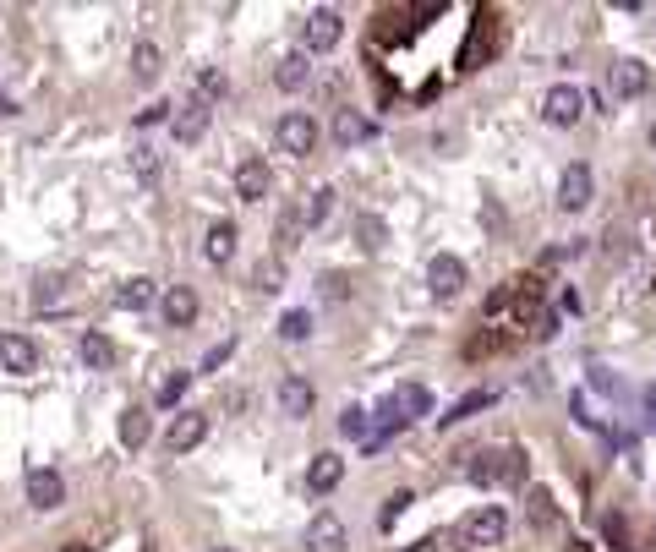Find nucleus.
Listing matches in <instances>:
<instances>
[{"label": "nucleus", "mask_w": 656, "mask_h": 552, "mask_svg": "<svg viewBox=\"0 0 656 552\" xmlns=\"http://www.w3.org/2000/svg\"><path fill=\"white\" fill-rule=\"evenodd\" d=\"M339 481H345V460H339V454H318V460H312V471H307V487L318 492V498H328Z\"/></svg>", "instance_id": "18"}, {"label": "nucleus", "mask_w": 656, "mask_h": 552, "mask_svg": "<svg viewBox=\"0 0 656 552\" xmlns=\"http://www.w3.org/2000/svg\"><path fill=\"white\" fill-rule=\"evenodd\" d=\"M492 399H498V394H492V389H476V394L454 399V410H449V416H438V427H454V421L476 416V410H487V405H492Z\"/></svg>", "instance_id": "28"}, {"label": "nucleus", "mask_w": 656, "mask_h": 552, "mask_svg": "<svg viewBox=\"0 0 656 552\" xmlns=\"http://www.w3.org/2000/svg\"><path fill=\"white\" fill-rule=\"evenodd\" d=\"M148 301H154V279H143V274L121 279V290H115V307L121 312H143Z\"/></svg>", "instance_id": "23"}, {"label": "nucleus", "mask_w": 656, "mask_h": 552, "mask_svg": "<svg viewBox=\"0 0 656 552\" xmlns=\"http://www.w3.org/2000/svg\"><path fill=\"white\" fill-rule=\"evenodd\" d=\"M591 192H596L591 164H569L564 181H558V208H564V214H580V208L591 203Z\"/></svg>", "instance_id": "8"}, {"label": "nucleus", "mask_w": 656, "mask_h": 552, "mask_svg": "<svg viewBox=\"0 0 656 552\" xmlns=\"http://www.w3.org/2000/svg\"><path fill=\"white\" fill-rule=\"evenodd\" d=\"M301 230H307V219H301V214H285V219H279V230H274V236H279V252H290Z\"/></svg>", "instance_id": "33"}, {"label": "nucleus", "mask_w": 656, "mask_h": 552, "mask_svg": "<svg viewBox=\"0 0 656 552\" xmlns=\"http://www.w3.org/2000/svg\"><path fill=\"white\" fill-rule=\"evenodd\" d=\"M279 339H285V345H301V339H312V312L290 307L285 317H279Z\"/></svg>", "instance_id": "29"}, {"label": "nucleus", "mask_w": 656, "mask_h": 552, "mask_svg": "<svg viewBox=\"0 0 656 552\" xmlns=\"http://www.w3.org/2000/svg\"><path fill=\"white\" fill-rule=\"evenodd\" d=\"M646 427L656 432V383H651V389H646Z\"/></svg>", "instance_id": "44"}, {"label": "nucleus", "mask_w": 656, "mask_h": 552, "mask_svg": "<svg viewBox=\"0 0 656 552\" xmlns=\"http://www.w3.org/2000/svg\"><path fill=\"white\" fill-rule=\"evenodd\" d=\"M252 279H257V290H279V257H263Z\"/></svg>", "instance_id": "39"}, {"label": "nucleus", "mask_w": 656, "mask_h": 552, "mask_svg": "<svg viewBox=\"0 0 656 552\" xmlns=\"http://www.w3.org/2000/svg\"><path fill=\"white\" fill-rule=\"evenodd\" d=\"M383 410H389L400 427H410V421L432 416V389H427V383H400V389L383 399Z\"/></svg>", "instance_id": "2"}, {"label": "nucleus", "mask_w": 656, "mask_h": 552, "mask_svg": "<svg viewBox=\"0 0 656 552\" xmlns=\"http://www.w3.org/2000/svg\"><path fill=\"white\" fill-rule=\"evenodd\" d=\"M214 93H225V72L208 66V72H203V93H197V99H214Z\"/></svg>", "instance_id": "43"}, {"label": "nucleus", "mask_w": 656, "mask_h": 552, "mask_svg": "<svg viewBox=\"0 0 656 552\" xmlns=\"http://www.w3.org/2000/svg\"><path fill=\"white\" fill-rule=\"evenodd\" d=\"M279 148H285L290 159H307L312 148H318V121H312V115H285V121H279Z\"/></svg>", "instance_id": "9"}, {"label": "nucleus", "mask_w": 656, "mask_h": 552, "mask_svg": "<svg viewBox=\"0 0 656 552\" xmlns=\"http://www.w3.org/2000/svg\"><path fill=\"white\" fill-rule=\"evenodd\" d=\"M170 126H175V143H197V137L208 132V99H186V104H175L170 110Z\"/></svg>", "instance_id": "10"}, {"label": "nucleus", "mask_w": 656, "mask_h": 552, "mask_svg": "<svg viewBox=\"0 0 656 552\" xmlns=\"http://www.w3.org/2000/svg\"><path fill=\"white\" fill-rule=\"evenodd\" d=\"M328 137H334L339 148H361V143H372V137H378V121H372L367 110H334Z\"/></svg>", "instance_id": "3"}, {"label": "nucleus", "mask_w": 656, "mask_h": 552, "mask_svg": "<svg viewBox=\"0 0 656 552\" xmlns=\"http://www.w3.org/2000/svg\"><path fill=\"white\" fill-rule=\"evenodd\" d=\"M651 154H656V121H651Z\"/></svg>", "instance_id": "47"}, {"label": "nucleus", "mask_w": 656, "mask_h": 552, "mask_svg": "<svg viewBox=\"0 0 656 552\" xmlns=\"http://www.w3.org/2000/svg\"><path fill=\"white\" fill-rule=\"evenodd\" d=\"M208 552H236V547H208Z\"/></svg>", "instance_id": "48"}, {"label": "nucleus", "mask_w": 656, "mask_h": 552, "mask_svg": "<svg viewBox=\"0 0 656 552\" xmlns=\"http://www.w3.org/2000/svg\"><path fill=\"white\" fill-rule=\"evenodd\" d=\"M121 443H126V449H143V443H148V410L143 405H126L121 410Z\"/></svg>", "instance_id": "24"}, {"label": "nucleus", "mask_w": 656, "mask_h": 552, "mask_svg": "<svg viewBox=\"0 0 656 552\" xmlns=\"http://www.w3.org/2000/svg\"><path fill=\"white\" fill-rule=\"evenodd\" d=\"M77 356H82V367L104 372V367L115 361V345H110V334H99V328H88V334H82V345H77Z\"/></svg>", "instance_id": "21"}, {"label": "nucleus", "mask_w": 656, "mask_h": 552, "mask_svg": "<svg viewBox=\"0 0 656 552\" xmlns=\"http://www.w3.org/2000/svg\"><path fill=\"white\" fill-rule=\"evenodd\" d=\"M159 72H164V55H159V44H148V39H143V44L132 50V77H137V82H154Z\"/></svg>", "instance_id": "26"}, {"label": "nucleus", "mask_w": 656, "mask_h": 552, "mask_svg": "<svg viewBox=\"0 0 656 552\" xmlns=\"http://www.w3.org/2000/svg\"><path fill=\"white\" fill-rule=\"evenodd\" d=\"M186 383H192V372H170V378L159 383V405H175V399L186 394Z\"/></svg>", "instance_id": "34"}, {"label": "nucleus", "mask_w": 656, "mask_h": 552, "mask_svg": "<svg viewBox=\"0 0 656 552\" xmlns=\"http://www.w3.org/2000/svg\"><path fill=\"white\" fill-rule=\"evenodd\" d=\"M28 503H33L39 514L61 509V503H66V481H61V471H50V465H33V471H28Z\"/></svg>", "instance_id": "5"}, {"label": "nucleus", "mask_w": 656, "mask_h": 552, "mask_svg": "<svg viewBox=\"0 0 656 552\" xmlns=\"http://www.w3.org/2000/svg\"><path fill=\"white\" fill-rule=\"evenodd\" d=\"M503 531H509V514L498 509V503H482V509H471L460 520V547H498L503 542Z\"/></svg>", "instance_id": "1"}, {"label": "nucleus", "mask_w": 656, "mask_h": 552, "mask_svg": "<svg viewBox=\"0 0 656 552\" xmlns=\"http://www.w3.org/2000/svg\"><path fill=\"white\" fill-rule=\"evenodd\" d=\"M334 203H339V197H334V186H318V192H312V208L301 214V219H307V230H318L323 219L334 214Z\"/></svg>", "instance_id": "31"}, {"label": "nucleus", "mask_w": 656, "mask_h": 552, "mask_svg": "<svg viewBox=\"0 0 656 552\" xmlns=\"http://www.w3.org/2000/svg\"><path fill=\"white\" fill-rule=\"evenodd\" d=\"M307 547L312 552H339L345 547V525H339L334 514H318V520L307 525Z\"/></svg>", "instance_id": "20"}, {"label": "nucleus", "mask_w": 656, "mask_h": 552, "mask_svg": "<svg viewBox=\"0 0 656 552\" xmlns=\"http://www.w3.org/2000/svg\"><path fill=\"white\" fill-rule=\"evenodd\" d=\"M318 296H323V301H345V296H350V279H345V274H323V279H318Z\"/></svg>", "instance_id": "37"}, {"label": "nucleus", "mask_w": 656, "mask_h": 552, "mask_svg": "<svg viewBox=\"0 0 656 552\" xmlns=\"http://www.w3.org/2000/svg\"><path fill=\"white\" fill-rule=\"evenodd\" d=\"M564 552H591V542H569Z\"/></svg>", "instance_id": "46"}, {"label": "nucleus", "mask_w": 656, "mask_h": 552, "mask_svg": "<svg viewBox=\"0 0 656 552\" xmlns=\"http://www.w3.org/2000/svg\"><path fill=\"white\" fill-rule=\"evenodd\" d=\"M159 312H164V323H170V328H186L197 317V290L192 285H170L159 296Z\"/></svg>", "instance_id": "13"}, {"label": "nucleus", "mask_w": 656, "mask_h": 552, "mask_svg": "<svg viewBox=\"0 0 656 552\" xmlns=\"http://www.w3.org/2000/svg\"><path fill=\"white\" fill-rule=\"evenodd\" d=\"M525 476H531L525 449H520V443H503V449H498V487H525Z\"/></svg>", "instance_id": "19"}, {"label": "nucleus", "mask_w": 656, "mask_h": 552, "mask_svg": "<svg viewBox=\"0 0 656 552\" xmlns=\"http://www.w3.org/2000/svg\"><path fill=\"white\" fill-rule=\"evenodd\" d=\"M531 520H536V525H553V520H558V509H553V498H547V492H531Z\"/></svg>", "instance_id": "38"}, {"label": "nucleus", "mask_w": 656, "mask_h": 552, "mask_svg": "<svg viewBox=\"0 0 656 552\" xmlns=\"http://www.w3.org/2000/svg\"><path fill=\"white\" fill-rule=\"evenodd\" d=\"M405 509H410V492H394V498L383 503V520H378V525H394V520H400Z\"/></svg>", "instance_id": "40"}, {"label": "nucleus", "mask_w": 656, "mask_h": 552, "mask_svg": "<svg viewBox=\"0 0 656 552\" xmlns=\"http://www.w3.org/2000/svg\"><path fill=\"white\" fill-rule=\"evenodd\" d=\"M542 115L553 126H574L585 115V93L574 88V82H558V88H547V99H542Z\"/></svg>", "instance_id": "7"}, {"label": "nucleus", "mask_w": 656, "mask_h": 552, "mask_svg": "<svg viewBox=\"0 0 656 552\" xmlns=\"http://www.w3.org/2000/svg\"><path fill=\"white\" fill-rule=\"evenodd\" d=\"M170 110H175V104H170V99H154V110H143V115H137V126H154V121H170Z\"/></svg>", "instance_id": "41"}, {"label": "nucleus", "mask_w": 656, "mask_h": 552, "mask_svg": "<svg viewBox=\"0 0 656 552\" xmlns=\"http://www.w3.org/2000/svg\"><path fill=\"white\" fill-rule=\"evenodd\" d=\"M339 432H345V438H367V410L350 405L345 416H339Z\"/></svg>", "instance_id": "36"}, {"label": "nucleus", "mask_w": 656, "mask_h": 552, "mask_svg": "<svg viewBox=\"0 0 656 552\" xmlns=\"http://www.w3.org/2000/svg\"><path fill=\"white\" fill-rule=\"evenodd\" d=\"M39 367V345H33L28 334H6L0 339V372H11V378H22V372Z\"/></svg>", "instance_id": "11"}, {"label": "nucleus", "mask_w": 656, "mask_h": 552, "mask_svg": "<svg viewBox=\"0 0 656 552\" xmlns=\"http://www.w3.org/2000/svg\"><path fill=\"white\" fill-rule=\"evenodd\" d=\"M339 39H345V17H339V11H312V17H307V50H334V44Z\"/></svg>", "instance_id": "12"}, {"label": "nucleus", "mask_w": 656, "mask_h": 552, "mask_svg": "<svg viewBox=\"0 0 656 552\" xmlns=\"http://www.w3.org/2000/svg\"><path fill=\"white\" fill-rule=\"evenodd\" d=\"M236 197L241 203H263L268 197V164L263 159H246L236 170Z\"/></svg>", "instance_id": "17"}, {"label": "nucleus", "mask_w": 656, "mask_h": 552, "mask_svg": "<svg viewBox=\"0 0 656 552\" xmlns=\"http://www.w3.org/2000/svg\"><path fill=\"white\" fill-rule=\"evenodd\" d=\"M492 33H498V28H492V17L482 11V22H476L471 44H465V55H460V72H476V66L487 61V50H492Z\"/></svg>", "instance_id": "22"}, {"label": "nucleus", "mask_w": 656, "mask_h": 552, "mask_svg": "<svg viewBox=\"0 0 656 552\" xmlns=\"http://www.w3.org/2000/svg\"><path fill=\"white\" fill-rule=\"evenodd\" d=\"M274 82H279V88H285V93H296L301 82H307V55H301V50H290L285 61L274 66Z\"/></svg>", "instance_id": "27"}, {"label": "nucleus", "mask_w": 656, "mask_h": 552, "mask_svg": "<svg viewBox=\"0 0 656 552\" xmlns=\"http://www.w3.org/2000/svg\"><path fill=\"white\" fill-rule=\"evenodd\" d=\"M279 410H285L290 421H307L312 416V383L307 378H285L279 383Z\"/></svg>", "instance_id": "16"}, {"label": "nucleus", "mask_w": 656, "mask_h": 552, "mask_svg": "<svg viewBox=\"0 0 656 552\" xmlns=\"http://www.w3.org/2000/svg\"><path fill=\"white\" fill-rule=\"evenodd\" d=\"M405 552H438V542H432V536H427V542H410Z\"/></svg>", "instance_id": "45"}, {"label": "nucleus", "mask_w": 656, "mask_h": 552, "mask_svg": "<svg viewBox=\"0 0 656 552\" xmlns=\"http://www.w3.org/2000/svg\"><path fill=\"white\" fill-rule=\"evenodd\" d=\"M356 241L367 246V252H378V246L389 241V225H383L378 214H361V219H356Z\"/></svg>", "instance_id": "30"}, {"label": "nucleus", "mask_w": 656, "mask_h": 552, "mask_svg": "<svg viewBox=\"0 0 656 552\" xmlns=\"http://www.w3.org/2000/svg\"><path fill=\"white\" fill-rule=\"evenodd\" d=\"M651 88V66L646 61H618L613 66V93L618 99H640Z\"/></svg>", "instance_id": "15"}, {"label": "nucleus", "mask_w": 656, "mask_h": 552, "mask_svg": "<svg viewBox=\"0 0 656 552\" xmlns=\"http://www.w3.org/2000/svg\"><path fill=\"white\" fill-rule=\"evenodd\" d=\"M61 296H66V279H61V274H44L39 290H33V301H39V307H55Z\"/></svg>", "instance_id": "32"}, {"label": "nucleus", "mask_w": 656, "mask_h": 552, "mask_svg": "<svg viewBox=\"0 0 656 552\" xmlns=\"http://www.w3.org/2000/svg\"><path fill=\"white\" fill-rule=\"evenodd\" d=\"M208 438V416L203 410H181V416L164 427V449L170 454H186V449H197V443Z\"/></svg>", "instance_id": "6"}, {"label": "nucleus", "mask_w": 656, "mask_h": 552, "mask_svg": "<svg viewBox=\"0 0 656 552\" xmlns=\"http://www.w3.org/2000/svg\"><path fill=\"white\" fill-rule=\"evenodd\" d=\"M132 170H137V181H159V170H164V164H159V154L137 148V154H132Z\"/></svg>", "instance_id": "35"}, {"label": "nucleus", "mask_w": 656, "mask_h": 552, "mask_svg": "<svg viewBox=\"0 0 656 552\" xmlns=\"http://www.w3.org/2000/svg\"><path fill=\"white\" fill-rule=\"evenodd\" d=\"M465 481H471V487H498V449L471 454V465H465Z\"/></svg>", "instance_id": "25"}, {"label": "nucleus", "mask_w": 656, "mask_h": 552, "mask_svg": "<svg viewBox=\"0 0 656 552\" xmlns=\"http://www.w3.org/2000/svg\"><path fill=\"white\" fill-rule=\"evenodd\" d=\"M203 257L214 268H225L230 257H236V225H230V219H214V225H208V236H203Z\"/></svg>", "instance_id": "14"}, {"label": "nucleus", "mask_w": 656, "mask_h": 552, "mask_svg": "<svg viewBox=\"0 0 656 552\" xmlns=\"http://www.w3.org/2000/svg\"><path fill=\"white\" fill-rule=\"evenodd\" d=\"M230 350H236V345H230V339H225V345H214V350H208V356H203V372H219V367H225V361H230Z\"/></svg>", "instance_id": "42"}, {"label": "nucleus", "mask_w": 656, "mask_h": 552, "mask_svg": "<svg viewBox=\"0 0 656 552\" xmlns=\"http://www.w3.org/2000/svg\"><path fill=\"white\" fill-rule=\"evenodd\" d=\"M427 285H432V296H438V301H454L465 290V263L454 252H438L427 263Z\"/></svg>", "instance_id": "4"}]
</instances>
